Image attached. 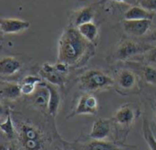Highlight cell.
Masks as SVG:
<instances>
[{
	"instance_id": "9a60e30c",
	"label": "cell",
	"mask_w": 156,
	"mask_h": 150,
	"mask_svg": "<svg viewBox=\"0 0 156 150\" xmlns=\"http://www.w3.org/2000/svg\"><path fill=\"white\" fill-rule=\"evenodd\" d=\"M1 95L3 98L9 100V101L16 100L22 95L20 84L2 82H1Z\"/></svg>"
},
{
	"instance_id": "e0dca14e",
	"label": "cell",
	"mask_w": 156,
	"mask_h": 150,
	"mask_svg": "<svg viewBox=\"0 0 156 150\" xmlns=\"http://www.w3.org/2000/svg\"><path fill=\"white\" fill-rule=\"evenodd\" d=\"M94 17V10L92 9L91 6H85L82 7L81 9L78 10L73 16V21L72 25L75 27H78L79 26L91 22Z\"/></svg>"
},
{
	"instance_id": "8fae6325",
	"label": "cell",
	"mask_w": 156,
	"mask_h": 150,
	"mask_svg": "<svg viewBox=\"0 0 156 150\" xmlns=\"http://www.w3.org/2000/svg\"><path fill=\"white\" fill-rule=\"evenodd\" d=\"M39 74L42 79L46 80L48 83L53 85H58L60 87L64 86L66 75L61 74L55 68V65H51L49 63L43 64L42 68L39 71Z\"/></svg>"
},
{
	"instance_id": "4fadbf2b",
	"label": "cell",
	"mask_w": 156,
	"mask_h": 150,
	"mask_svg": "<svg viewBox=\"0 0 156 150\" xmlns=\"http://www.w3.org/2000/svg\"><path fill=\"white\" fill-rule=\"evenodd\" d=\"M22 67V63L15 57H4L0 60L1 76H12L18 72Z\"/></svg>"
},
{
	"instance_id": "f546056e",
	"label": "cell",
	"mask_w": 156,
	"mask_h": 150,
	"mask_svg": "<svg viewBox=\"0 0 156 150\" xmlns=\"http://www.w3.org/2000/svg\"><path fill=\"white\" fill-rule=\"evenodd\" d=\"M64 150H73V148H72V147H71V148H65Z\"/></svg>"
},
{
	"instance_id": "d6986e66",
	"label": "cell",
	"mask_w": 156,
	"mask_h": 150,
	"mask_svg": "<svg viewBox=\"0 0 156 150\" xmlns=\"http://www.w3.org/2000/svg\"><path fill=\"white\" fill-rule=\"evenodd\" d=\"M46 84H47V86L49 90V93H50L48 112L51 116L55 117L58 111L59 105H60V95L53 84H50L48 82H46Z\"/></svg>"
},
{
	"instance_id": "6da1fadb",
	"label": "cell",
	"mask_w": 156,
	"mask_h": 150,
	"mask_svg": "<svg viewBox=\"0 0 156 150\" xmlns=\"http://www.w3.org/2000/svg\"><path fill=\"white\" fill-rule=\"evenodd\" d=\"M94 53V44L89 42L77 27H69L61 34L58 43V61L69 66L88 60Z\"/></svg>"
},
{
	"instance_id": "9c48e42d",
	"label": "cell",
	"mask_w": 156,
	"mask_h": 150,
	"mask_svg": "<svg viewBox=\"0 0 156 150\" xmlns=\"http://www.w3.org/2000/svg\"><path fill=\"white\" fill-rule=\"evenodd\" d=\"M112 119L99 118L97 119L91 127V130L89 134V138L96 140H105L109 137L112 130Z\"/></svg>"
},
{
	"instance_id": "7402d4cb",
	"label": "cell",
	"mask_w": 156,
	"mask_h": 150,
	"mask_svg": "<svg viewBox=\"0 0 156 150\" xmlns=\"http://www.w3.org/2000/svg\"><path fill=\"white\" fill-rule=\"evenodd\" d=\"M144 78L150 84H156V69L151 65H146L143 69Z\"/></svg>"
},
{
	"instance_id": "277c9868",
	"label": "cell",
	"mask_w": 156,
	"mask_h": 150,
	"mask_svg": "<svg viewBox=\"0 0 156 150\" xmlns=\"http://www.w3.org/2000/svg\"><path fill=\"white\" fill-rule=\"evenodd\" d=\"M136 146L126 145L123 143H115L106 140H96L85 143H76L72 146L73 150H135Z\"/></svg>"
},
{
	"instance_id": "44dd1931",
	"label": "cell",
	"mask_w": 156,
	"mask_h": 150,
	"mask_svg": "<svg viewBox=\"0 0 156 150\" xmlns=\"http://www.w3.org/2000/svg\"><path fill=\"white\" fill-rule=\"evenodd\" d=\"M0 128L2 130V132L7 137L13 138V137L15 135V131H16V126H15V123L12 119V116H11V114L9 111H7V113H6L5 120L3 123H1Z\"/></svg>"
},
{
	"instance_id": "7c38bea8",
	"label": "cell",
	"mask_w": 156,
	"mask_h": 150,
	"mask_svg": "<svg viewBox=\"0 0 156 150\" xmlns=\"http://www.w3.org/2000/svg\"><path fill=\"white\" fill-rule=\"evenodd\" d=\"M49 90L46 84V82H41L37 84L34 93L31 95L33 104L42 111H48L49 104Z\"/></svg>"
},
{
	"instance_id": "ffe728a7",
	"label": "cell",
	"mask_w": 156,
	"mask_h": 150,
	"mask_svg": "<svg viewBox=\"0 0 156 150\" xmlns=\"http://www.w3.org/2000/svg\"><path fill=\"white\" fill-rule=\"evenodd\" d=\"M143 137L147 143L150 150H156V138L154 135L145 118H143V126H142Z\"/></svg>"
},
{
	"instance_id": "52a82bcc",
	"label": "cell",
	"mask_w": 156,
	"mask_h": 150,
	"mask_svg": "<svg viewBox=\"0 0 156 150\" xmlns=\"http://www.w3.org/2000/svg\"><path fill=\"white\" fill-rule=\"evenodd\" d=\"M98 109L99 103L97 98L92 94H83L79 98L77 105L74 111L69 115V118L81 115H94L98 113Z\"/></svg>"
},
{
	"instance_id": "83f0119b",
	"label": "cell",
	"mask_w": 156,
	"mask_h": 150,
	"mask_svg": "<svg viewBox=\"0 0 156 150\" xmlns=\"http://www.w3.org/2000/svg\"><path fill=\"white\" fill-rule=\"evenodd\" d=\"M110 1H113V2H119V3H126L128 0H100L98 1L95 5H103V4H106Z\"/></svg>"
},
{
	"instance_id": "4316f807",
	"label": "cell",
	"mask_w": 156,
	"mask_h": 150,
	"mask_svg": "<svg viewBox=\"0 0 156 150\" xmlns=\"http://www.w3.org/2000/svg\"><path fill=\"white\" fill-rule=\"evenodd\" d=\"M145 41H151V42H156V28L144 39Z\"/></svg>"
},
{
	"instance_id": "cb8c5ba5",
	"label": "cell",
	"mask_w": 156,
	"mask_h": 150,
	"mask_svg": "<svg viewBox=\"0 0 156 150\" xmlns=\"http://www.w3.org/2000/svg\"><path fill=\"white\" fill-rule=\"evenodd\" d=\"M21 93L23 95H32L37 88V85L31 84V83H23L21 82Z\"/></svg>"
},
{
	"instance_id": "ba28073f",
	"label": "cell",
	"mask_w": 156,
	"mask_h": 150,
	"mask_svg": "<svg viewBox=\"0 0 156 150\" xmlns=\"http://www.w3.org/2000/svg\"><path fill=\"white\" fill-rule=\"evenodd\" d=\"M123 29L126 33L134 37H143L150 29L152 26V19L140 20H123Z\"/></svg>"
},
{
	"instance_id": "30bf717a",
	"label": "cell",
	"mask_w": 156,
	"mask_h": 150,
	"mask_svg": "<svg viewBox=\"0 0 156 150\" xmlns=\"http://www.w3.org/2000/svg\"><path fill=\"white\" fill-rule=\"evenodd\" d=\"M30 22L18 18H1L0 29L3 34H17L29 28Z\"/></svg>"
},
{
	"instance_id": "ac0fdd59",
	"label": "cell",
	"mask_w": 156,
	"mask_h": 150,
	"mask_svg": "<svg viewBox=\"0 0 156 150\" xmlns=\"http://www.w3.org/2000/svg\"><path fill=\"white\" fill-rule=\"evenodd\" d=\"M77 28L80 31V33L83 36V38H86L89 42L92 44L96 42L99 35V29L95 23H93L92 21L88 22L79 26Z\"/></svg>"
},
{
	"instance_id": "5bb4252c",
	"label": "cell",
	"mask_w": 156,
	"mask_h": 150,
	"mask_svg": "<svg viewBox=\"0 0 156 150\" xmlns=\"http://www.w3.org/2000/svg\"><path fill=\"white\" fill-rule=\"evenodd\" d=\"M125 20H140V19H153L154 13L147 11L141 5H134L130 7L123 15Z\"/></svg>"
},
{
	"instance_id": "484cf974",
	"label": "cell",
	"mask_w": 156,
	"mask_h": 150,
	"mask_svg": "<svg viewBox=\"0 0 156 150\" xmlns=\"http://www.w3.org/2000/svg\"><path fill=\"white\" fill-rule=\"evenodd\" d=\"M41 82H43L42 79L39 78V77H37V76H36V75H27V76H26V77L23 78V80H22L21 82H23V83H31V84L37 85Z\"/></svg>"
},
{
	"instance_id": "2e32d148",
	"label": "cell",
	"mask_w": 156,
	"mask_h": 150,
	"mask_svg": "<svg viewBox=\"0 0 156 150\" xmlns=\"http://www.w3.org/2000/svg\"><path fill=\"white\" fill-rule=\"evenodd\" d=\"M137 82L136 75L130 70H122L117 76V83L123 90L133 89Z\"/></svg>"
},
{
	"instance_id": "f1b7e54d",
	"label": "cell",
	"mask_w": 156,
	"mask_h": 150,
	"mask_svg": "<svg viewBox=\"0 0 156 150\" xmlns=\"http://www.w3.org/2000/svg\"><path fill=\"white\" fill-rule=\"evenodd\" d=\"M1 150H12L11 148H5L4 146H2L1 147Z\"/></svg>"
},
{
	"instance_id": "3957f363",
	"label": "cell",
	"mask_w": 156,
	"mask_h": 150,
	"mask_svg": "<svg viewBox=\"0 0 156 150\" xmlns=\"http://www.w3.org/2000/svg\"><path fill=\"white\" fill-rule=\"evenodd\" d=\"M114 81L112 78H111L108 74L97 70H90L80 77V88L87 92L106 89L112 87Z\"/></svg>"
},
{
	"instance_id": "d4e9b609",
	"label": "cell",
	"mask_w": 156,
	"mask_h": 150,
	"mask_svg": "<svg viewBox=\"0 0 156 150\" xmlns=\"http://www.w3.org/2000/svg\"><path fill=\"white\" fill-rule=\"evenodd\" d=\"M145 60L150 64L156 65V47H152L145 53Z\"/></svg>"
},
{
	"instance_id": "7a4b0ae2",
	"label": "cell",
	"mask_w": 156,
	"mask_h": 150,
	"mask_svg": "<svg viewBox=\"0 0 156 150\" xmlns=\"http://www.w3.org/2000/svg\"><path fill=\"white\" fill-rule=\"evenodd\" d=\"M15 126L18 139L25 150H42L44 147V136L42 132L32 123L20 119L15 120Z\"/></svg>"
},
{
	"instance_id": "603a6c76",
	"label": "cell",
	"mask_w": 156,
	"mask_h": 150,
	"mask_svg": "<svg viewBox=\"0 0 156 150\" xmlns=\"http://www.w3.org/2000/svg\"><path fill=\"white\" fill-rule=\"evenodd\" d=\"M139 5H141L149 12H156V0H140Z\"/></svg>"
},
{
	"instance_id": "8992f818",
	"label": "cell",
	"mask_w": 156,
	"mask_h": 150,
	"mask_svg": "<svg viewBox=\"0 0 156 150\" xmlns=\"http://www.w3.org/2000/svg\"><path fill=\"white\" fill-rule=\"evenodd\" d=\"M152 48L151 45L142 42H135L133 40H125L119 45L115 52L117 60H126L133 56L145 53Z\"/></svg>"
},
{
	"instance_id": "5b68a950",
	"label": "cell",
	"mask_w": 156,
	"mask_h": 150,
	"mask_svg": "<svg viewBox=\"0 0 156 150\" xmlns=\"http://www.w3.org/2000/svg\"><path fill=\"white\" fill-rule=\"evenodd\" d=\"M138 114L139 111L136 106L132 104H125L115 112L112 121L116 126L123 129H128L134 123Z\"/></svg>"
}]
</instances>
